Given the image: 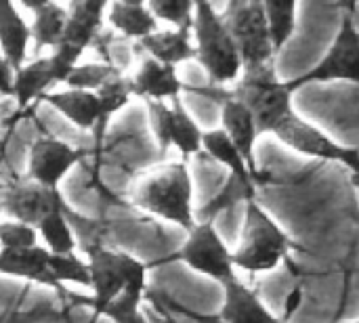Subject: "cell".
<instances>
[{"mask_svg":"<svg viewBox=\"0 0 359 323\" xmlns=\"http://www.w3.org/2000/svg\"><path fill=\"white\" fill-rule=\"evenodd\" d=\"M221 128L229 135V139L236 143V147L240 149V153L244 156L248 168L252 170V174H257L261 179V170L257 164V141L261 137L257 120L252 116V111L233 95H229L223 103H221Z\"/></svg>","mask_w":359,"mask_h":323,"instance_id":"9a60e30c","label":"cell"},{"mask_svg":"<svg viewBox=\"0 0 359 323\" xmlns=\"http://www.w3.org/2000/svg\"><path fill=\"white\" fill-rule=\"evenodd\" d=\"M67 23V6L50 0L46 6L32 13L29 21V44H34V55H42V50L48 48V53L61 42L63 32Z\"/></svg>","mask_w":359,"mask_h":323,"instance_id":"44dd1931","label":"cell"},{"mask_svg":"<svg viewBox=\"0 0 359 323\" xmlns=\"http://www.w3.org/2000/svg\"><path fill=\"white\" fill-rule=\"evenodd\" d=\"M202 151H206L215 162H219L221 166H225L229 170L231 177H238L242 181L248 183H261V179L257 174H252V170L248 168L244 156L240 153V149L236 147V143L229 139V135L223 128H210L204 130L202 137Z\"/></svg>","mask_w":359,"mask_h":323,"instance_id":"7402d4cb","label":"cell"},{"mask_svg":"<svg viewBox=\"0 0 359 323\" xmlns=\"http://www.w3.org/2000/svg\"><path fill=\"white\" fill-rule=\"evenodd\" d=\"M194 183L185 162H172L149 172L135 191V206L172 223L185 231L196 225V212L191 206Z\"/></svg>","mask_w":359,"mask_h":323,"instance_id":"7a4b0ae2","label":"cell"},{"mask_svg":"<svg viewBox=\"0 0 359 323\" xmlns=\"http://www.w3.org/2000/svg\"><path fill=\"white\" fill-rule=\"evenodd\" d=\"M288 82L294 92L307 84L349 82L359 86V27L355 23V11L343 8L341 25L328 53L309 71Z\"/></svg>","mask_w":359,"mask_h":323,"instance_id":"52a82bcc","label":"cell"},{"mask_svg":"<svg viewBox=\"0 0 359 323\" xmlns=\"http://www.w3.org/2000/svg\"><path fill=\"white\" fill-rule=\"evenodd\" d=\"M90 269V307L97 317L103 315L109 303H114L124 290L147 286V265L128 252L111 250L103 244L82 246Z\"/></svg>","mask_w":359,"mask_h":323,"instance_id":"277c9868","label":"cell"},{"mask_svg":"<svg viewBox=\"0 0 359 323\" xmlns=\"http://www.w3.org/2000/svg\"><path fill=\"white\" fill-rule=\"evenodd\" d=\"M0 275L25 280L44 286L53 292H65V286L57 282L50 269V252L44 246L29 248H2L0 250Z\"/></svg>","mask_w":359,"mask_h":323,"instance_id":"4fadbf2b","label":"cell"},{"mask_svg":"<svg viewBox=\"0 0 359 323\" xmlns=\"http://www.w3.org/2000/svg\"><path fill=\"white\" fill-rule=\"evenodd\" d=\"M133 50L139 55L151 57L156 61H162L166 65H175V67H179L185 61H196L191 27L158 29L149 34L147 38L133 42Z\"/></svg>","mask_w":359,"mask_h":323,"instance_id":"2e32d148","label":"cell"},{"mask_svg":"<svg viewBox=\"0 0 359 323\" xmlns=\"http://www.w3.org/2000/svg\"><path fill=\"white\" fill-rule=\"evenodd\" d=\"M223 19L236 40L244 69L273 65L278 53L263 0H229Z\"/></svg>","mask_w":359,"mask_h":323,"instance_id":"8992f818","label":"cell"},{"mask_svg":"<svg viewBox=\"0 0 359 323\" xmlns=\"http://www.w3.org/2000/svg\"><path fill=\"white\" fill-rule=\"evenodd\" d=\"M0 50L13 69L27 61L29 23L17 8L15 0H0Z\"/></svg>","mask_w":359,"mask_h":323,"instance_id":"d6986e66","label":"cell"},{"mask_svg":"<svg viewBox=\"0 0 359 323\" xmlns=\"http://www.w3.org/2000/svg\"><path fill=\"white\" fill-rule=\"evenodd\" d=\"M257 187H259L257 183H248V181H242L238 177L229 174L223 189L208 204H204L200 208V214L196 217V221H217V217L221 212L231 210L238 204H246L250 200H257Z\"/></svg>","mask_w":359,"mask_h":323,"instance_id":"484cf974","label":"cell"},{"mask_svg":"<svg viewBox=\"0 0 359 323\" xmlns=\"http://www.w3.org/2000/svg\"><path fill=\"white\" fill-rule=\"evenodd\" d=\"M223 290L225 301L219 313L223 323H286L282 317H276L240 277L225 282Z\"/></svg>","mask_w":359,"mask_h":323,"instance_id":"e0dca14e","label":"cell"},{"mask_svg":"<svg viewBox=\"0 0 359 323\" xmlns=\"http://www.w3.org/2000/svg\"><path fill=\"white\" fill-rule=\"evenodd\" d=\"M13 74L15 69L11 67V63L6 61V57L0 50V97L11 95V86H13Z\"/></svg>","mask_w":359,"mask_h":323,"instance_id":"d6a6232c","label":"cell"},{"mask_svg":"<svg viewBox=\"0 0 359 323\" xmlns=\"http://www.w3.org/2000/svg\"><path fill=\"white\" fill-rule=\"evenodd\" d=\"M231 95L252 111L261 135H273L276 128L294 114V90L290 82L278 80L273 65L244 69Z\"/></svg>","mask_w":359,"mask_h":323,"instance_id":"5b68a950","label":"cell"},{"mask_svg":"<svg viewBox=\"0 0 359 323\" xmlns=\"http://www.w3.org/2000/svg\"><path fill=\"white\" fill-rule=\"evenodd\" d=\"M65 200L53 208L38 225H36V231H38V238L42 240L44 248L53 254H67V252H76L78 248V240H76V233H74V225L69 223L67 214H65Z\"/></svg>","mask_w":359,"mask_h":323,"instance_id":"cb8c5ba5","label":"cell"},{"mask_svg":"<svg viewBox=\"0 0 359 323\" xmlns=\"http://www.w3.org/2000/svg\"><path fill=\"white\" fill-rule=\"evenodd\" d=\"M122 4H128V6H147V0H118Z\"/></svg>","mask_w":359,"mask_h":323,"instance_id":"d590c367","label":"cell"},{"mask_svg":"<svg viewBox=\"0 0 359 323\" xmlns=\"http://www.w3.org/2000/svg\"><path fill=\"white\" fill-rule=\"evenodd\" d=\"M124 71L105 61H88V63H78L65 78L63 86L67 88H82V90H99L105 82H109L116 76H122Z\"/></svg>","mask_w":359,"mask_h":323,"instance_id":"4316f807","label":"cell"},{"mask_svg":"<svg viewBox=\"0 0 359 323\" xmlns=\"http://www.w3.org/2000/svg\"><path fill=\"white\" fill-rule=\"evenodd\" d=\"M38 244V231L19 221H0V250L2 248H29Z\"/></svg>","mask_w":359,"mask_h":323,"instance_id":"1f68e13d","label":"cell"},{"mask_svg":"<svg viewBox=\"0 0 359 323\" xmlns=\"http://www.w3.org/2000/svg\"><path fill=\"white\" fill-rule=\"evenodd\" d=\"M42 101L80 130H95L99 122V99L93 90L65 86L63 90L46 92Z\"/></svg>","mask_w":359,"mask_h":323,"instance_id":"ac0fdd59","label":"cell"},{"mask_svg":"<svg viewBox=\"0 0 359 323\" xmlns=\"http://www.w3.org/2000/svg\"><path fill=\"white\" fill-rule=\"evenodd\" d=\"M341 4H343V8H351V11H355V6L359 4V0H341Z\"/></svg>","mask_w":359,"mask_h":323,"instance_id":"8d00e7d4","label":"cell"},{"mask_svg":"<svg viewBox=\"0 0 359 323\" xmlns=\"http://www.w3.org/2000/svg\"><path fill=\"white\" fill-rule=\"evenodd\" d=\"M292 248L290 235L257 202L244 204V227L240 244L233 250V265L250 275L269 273L282 265Z\"/></svg>","mask_w":359,"mask_h":323,"instance_id":"3957f363","label":"cell"},{"mask_svg":"<svg viewBox=\"0 0 359 323\" xmlns=\"http://www.w3.org/2000/svg\"><path fill=\"white\" fill-rule=\"evenodd\" d=\"M105 21L109 23V29L130 42H139L160 29V21L147 6H128L118 0H111Z\"/></svg>","mask_w":359,"mask_h":323,"instance_id":"ffe728a7","label":"cell"},{"mask_svg":"<svg viewBox=\"0 0 359 323\" xmlns=\"http://www.w3.org/2000/svg\"><path fill=\"white\" fill-rule=\"evenodd\" d=\"M196 0H147V8L158 21L172 27H191Z\"/></svg>","mask_w":359,"mask_h":323,"instance_id":"f546056e","label":"cell"},{"mask_svg":"<svg viewBox=\"0 0 359 323\" xmlns=\"http://www.w3.org/2000/svg\"><path fill=\"white\" fill-rule=\"evenodd\" d=\"M343 323H359V319H353V322H343Z\"/></svg>","mask_w":359,"mask_h":323,"instance_id":"74e56055","label":"cell"},{"mask_svg":"<svg viewBox=\"0 0 359 323\" xmlns=\"http://www.w3.org/2000/svg\"><path fill=\"white\" fill-rule=\"evenodd\" d=\"M133 97L149 101H175L187 90V84L179 78L175 65H166L151 57H141L135 74L128 76Z\"/></svg>","mask_w":359,"mask_h":323,"instance_id":"7c38bea8","label":"cell"},{"mask_svg":"<svg viewBox=\"0 0 359 323\" xmlns=\"http://www.w3.org/2000/svg\"><path fill=\"white\" fill-rule=\"evenodd\" d=\"M97 92V99H99V122L93 130L95 135V149L97 153L101 151V143L105 139V132H107V126L111 122V118L122 111L130 99H133V90H130V80L128 76H116L111 78L109 82H105Z\"/></svg>","mask_w":359,"mask_h":323,"instance_id":"603a6c76","label":"cell"},{"mask_svg":"<svg viewBox=\"0 0 359 323\" xmlns=\"http://www.w3.org/2000/svg\"><path fill=\"white\" fill-rule=\"evenodd\" d=\"M21 8H25V11H29V13H36L38 8H42V6H46L50 0H15Z\"/></svg>","mask_w":359,"mask_h":323,"instance_id":"e575fe53","label":"cell"},{"mask_svg":"<svg viewBox=\"0 0 359 323\" xmlns=\"http://www.w3.org/2000/svg\"><path fill=\"white\" fill-rule=\"evenodd\" d=\"M355 183H358V185H359V174H355Z\"/></svg>","mask_w":359,"mask_h":323,"instance_id":"f35d334b","label":"cell"},{"mask_svg":"<svg viewBox=\"0 0 359 323\" xmlns=\"http://www.w3.org/2000/svg\"><path fill=\"white\" fill-rule=\"evenodd\" d=\"M147 109H149V124L158 141L160 158H164L170 149V101H149Z\"/></svg>","mask_w":359,"mask_h":323,"instance_id":"4dcf8cb0","label":"cell"},{"mask_svg":"<svg viewBox=\"0 0 359 323\" xmlns=\"http://www.w3.org/2000/svg\"><path fill=\"white\" fill-rule=\"evenodd\" d=\"M191 36L196 46V61L206 71L212 86L236 84L244 71L240 50L223 15L210 0H196Z\"/></svg>","mask_w":359,"mask_h":323,"instance_id":"6da1fadb","label":"cell"},{"mask_svg":"<svg viewBox=\"0 0 359 323\" xmlns=\"http://www.w3.org/2000/svg\"><path fill=\"white\" fill-rule=\"evenodd\" d=\"M301 303H303V290H301V288H294V290L286 296V305H284V315H282V319L288 322V319L292 317V313L299 311Z\"/></svg>","mask_w":359,"mask_h":323,"instance_id":"836d02e7","label":"cell"},{"mask_svg":"<svg viewBox=\"0 0 359 323\" xmlns=\"http://www.w3.org/2000/svg\"><path fill=\"white\" fill-rule=\"evenodd\" d=\"M61 202L63 195L59 189H48L25 177L0 195V212H6L13 221L36 227Z\"/></svg>","mask_w":359,"mask_h":323,"instance_id":"8fae6325","label":"cell"},{"mask_svg":"<svg viewBox=\"0 0 359 323\" xmlns=\"http://www.w3.org/2000/svg\"><path fill=\"white\" fill-rule=\"evenodd\" d=\"M57 84L55 69L48 55H38L34 59H27L21 67L13 74V86L11 97L15 101L17 116L25 114L34 103L42 101L46 92H50Z\"/></svg>","mask_w":359,"mask_h":323,"instance_id":"5bb4252c","label":"cell"},{"mask_svg":"<svg viewBox=\"0 0 359 323\" xmlns=\"http://www.w3.org/2000/svg\"><path fill=\"white\" fill-rule=\"evenodd\" d=\"M50 269L57 277L59 284H78L84 288H90V269H88V261L84 263L76 252H67V254H53L50 252Z\"/></svg>","mask_w":359,"mask_h":323,"instance_id":"f1b7e54d","label":"cell"},{"mask_svg":"<svg viewBox=\"0 0 359 323\" xmlns=\"http://www.w3.org/2000/svg\"><path fill=\"white\" fill-rule=\"evenodd\" d=\"M288 149L313 158L320 162H332L345 166L353 177L359 174V151L353 147H345L332 137H328L322 128L299 116L297 111L288 116L273 132Z\"/></svg>","mask_w":359,"mask_h":323,"instance_id":"9c48e42d","label":"cell"},{"mask_svg":"<svg viewBox=\"0 0 359 323\" xmlns=\"http://www.w3.org/2000/svg\"><path fill=\"white\" fill-rule=\"evenodd\" d=\"M204 130L187 111L181 99L170 101V147H175L185 160L202 151Z\"/></svg>","mask_w":359,"mask_h":323,"instance_id":"d4e9b609","label":"cell"},{"mask_svg":"<svg viewBox=\"0 0 359 323\" xmlns=\"http://www.w3.org/2000/svg\"><path fill=\"white\" fill-rule=\"evenodd\" d=\"M145 290L141 288H130L124 290L114 303L107 305L101 317H107L114 323H149V319L141 311V301H143Z\"/></svg>","mask_w":359,"mask_h":323,"instance_id":"83f0119b","label":"cell"},{"mask_svg":"<svg viewBox=\"0 0 359 323\" xmlns=\"http://www.w3.org/2000/svg\"><path fill=\"white\" fill-rule=\"evenodd\" d=\"M177 259L191 271L206 275L221 286L238 277L233 250H229L219 235L215 221H196V225L187 231V240L177 252Z\"/></svg>","mask_w":359,"mask_h":323,"instance_id":"ba28073f","label":"cell"},{"mask_svg":"<svg viewBox=\"0 0 359 323\" xmlns=\"http://www.w3.org/2000/svg\"><path fill=\"white\" fill-rule=\"evenodd\" d=\"M84 158H86V149L74 147L72 143L61 141L57 137L42 135L29 145L27 179L48 189H59L65 174Z\"/></svg>","mask_w":359,"mask_h":323,"instance_id":"30bf717a","label":"cell"}]
</instances>
